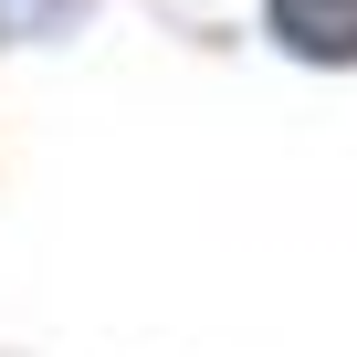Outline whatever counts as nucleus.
Wrapping results in <instances>:
<instances>
[{"label": "nucleus", "mask_w": 357, "mask_h": 357, "mask_svg": "<svg viewBox=\"0 0 357 357\" xmlns=\"http://www.w3.org/2000/svg\"><path fill=\"white\" fill-rule=\"evenodd\" d=\"M273 32L315 63H357V0H273Z\"/></svg>", "instance_id": "nucleus-1"}]
</instances>
